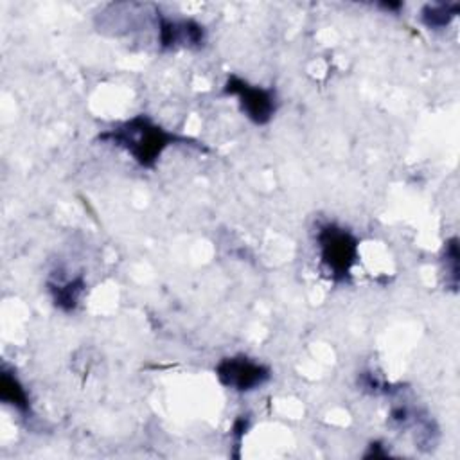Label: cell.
<instances>
[{"mask_svg":"<svg viewBox=\"0 0 460 460\" xmlns=\"http://www.w3.org/2000/svg\"><path fill=\"white\" fill-rule=\"evenodd\" d=\"M99 140L126 151L138 165L146 169H153L169 146L187 142V138L158 126L146 115H137L106 129L99 135Z\"/></svg>","mask_w":460,"mask_h":460,"instance_id":"cell-1","label":"cell"},{"mask_svg":"<svg viewBox=\"0 0 460 460\" xmlns=\"http://www.w3.org/2000/svg\"><path fill=\"white\" fill-rule=\"evenodd\" d=\"M314 243L320 268L327 279L336 284L349 282L359 259L358 237L341 225L323 223L316 228Z\"/></svg>","mask_w":460,"mask_h":460,"instance_id":"cell-2","label":"cell"},{"mask_svg":"<svg viewBox=\"0 0 460 460\" xmlns=\"http://www.w3.org/2000/svg\"><path fill=\"white\" fill-rule=\"evenodd\" d=\"M223 92L226 95L235 97L241 113L257 126L268 124L273 119L279 106L277 93L273 88L252 84L237 75H228Z\"/></svg>","mask_w":460,"mask_h":460,"instance_id":"cell-3","label":"cell"},{"mask_svg":"<svg viewBox=\"0 0 460 460\" xmlns=\"http://www.w3.org/2000/svg\"><path fill=\"white\" fill-rule=\"evenodd\" d=\"M214 372L225 388L239 394L255 392L271 379V368L268 365L244 354L219 359Z\"/></svg>","mask_w":460,"mask_h":460,"instance_id":"cell-4","label":"cell"},{"mask_svg":"<svg viewBox=\"0 0 460 460\" xmlns=\"http://www.w3.org/2000/svg\"><path fill=\"white\" fill-rule=\"evenodd\" d=\"M205 43V29L194 20H172L160 16L158 45L162 49L201 47Z\"/></svg>","mask_w":460,"mask_h":460,"instance_id":"cell-5","label":"cell"},{"mask_svg":"<svg viewBox=\"0 0 460 460\" xmlns=\"http://www.w3.org/2000/svg\"><path fill=\"white\" fill-rule=\"evenodd\" d=\"M84 291H86V282L81 275L65 279V280L49 282V293L52 296V302L56 304V307L66 313L74 311L81 304Z\"/></svg>","mask_w":460,"mask_h":460,"instance_id":"cell-6","label":"cell"},{"mask_svg":"<svg viewBox=\"0 0 460 460\" xmlns=\"http://www.w3.org/2000/svg\"><path fill=\"white\" fill-rule=\"evenodd\" d=\"M0 399L4 404L11 406L22 415L31 413V399L23 386V383L18 379V376L13 370L4 368L0 376Z\"/></svg>","mask_w":460,"mask_h":460,"instance_id":"cell-7","label":"cell"},{"mask_svg":"<svg viewBox=\"0 0 460 460\" xmlns=\"http://www.w3.org/2000/svg\"><path fill=\"white\" fill-rule=\"evenodd\" d=\"M458 4H428L420 11V22L433 31L446 29L458 13Z\"/></svg>","mask_w":460,"mask_h":460,"instance_id":"cell-8","label":"cell"},{"mask_svg":"<svg viewBox=\"0 0 460 460\" xmlns=\"http://www.w3.org/2000/svg\"><path fill=\"white\" fill-rule=\"evenodd\" d=\"M442 264H444V275H446V284L456 291L458 288V239L451 237L444 243V257H442Z\"/></svg>","mask_w":460,"mask_h":460,"instance_id":"cell-9","label":"cell"}]
</instances>
